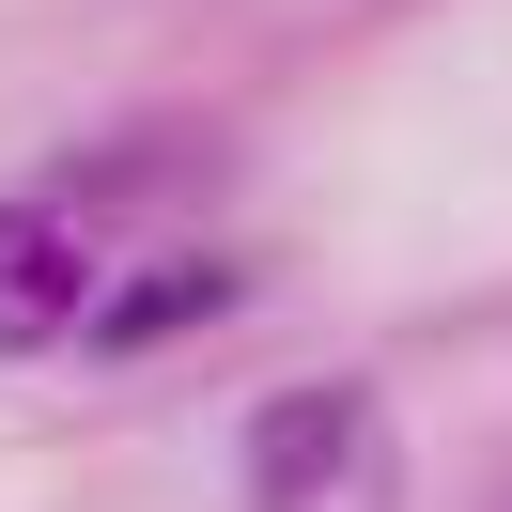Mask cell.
Listing matches in <instances>:
<instances>
[{
  "label": "cell",
  "mask_w": 512,
  "mask_h": 512,
  "mask_svg": "<svg viewBox=\"0 0 512 512\" xmlns=\"http://www.w3.org/2000/svg\"><path fill=\"white\" fill-rule=\"evenodd\" d=\"M94 311V249H78L63 202H0V357L63 342V326Z\"/></svg>",
  "instance_id": "3957f363"
},
{
  "label": "cell",
  "mask_w": 512,
  "mask_h": 512,
  "mask_svg": "<svg viewBox=\"0 0 512 512\" xmlns=\"http://www.w3.org/2000/svg\"><path fill=\"white\" fill-rule=\"evenodd\" d=\"M249 512H404V435L373 388L311 373L249 419Z\"/></svg>",
  "instance_id": "6da1fadb"
},
{
  "label": "cell",
  "mask_w": 512,
  "mask_h": 512,
  "mask_svg": "<svg viewBox=\"0 0 512 512\" xmlns=\"http://www.w3.org/2000/svg\"><path fill=\"white\" fill-rule=\"evenodd\" d=\"M233 295H249V264H218V249H156V264H109V280H94L78 342H94V357H156V342H187V326H218Z\"/></svg>",
  "instance_id": "7a4b0ae2"
}]
</instances>
